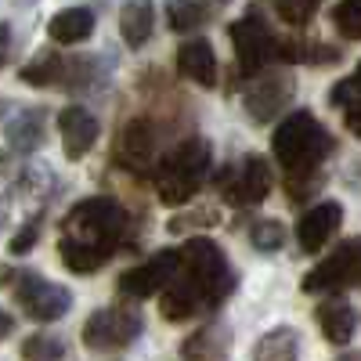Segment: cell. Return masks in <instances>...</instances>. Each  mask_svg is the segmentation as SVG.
<instances>
[{
    "label": "cell",
    "mask_w": 361,
    "mask_h": 361,
    "mask_svg": "<svg viewBox=\"0 0 361 361\" xmlns=\"http://www.w3.org/2000/svg\"><path fill=\"white\" fill-rule=\"evenodd\" d=\"M228 347H231L228 329L214 322L180 343V361H228Z\"/></svg>",
    "instance_id": "cell-16"
},
{
    "label": "cell",
    "mask_w": 361,
    "mask_h": 361,
    "mask_svg": "<svg viewBox=\"0 0 361 361\" xmlns=\"http://www.w3.org/2000/svg\"><path fill=\"white\" fill-rule=\"evenodd\" d=\"M156 152V137H152V123L148 119H130V123L119 130V145H116V156L123 163V170L141 173L148 163H152Z\"/></svg>",
    "instance_id": "cell-14"
},
{
    "label": "cell",
    "mask_w": 361,
    "mask_h": 361,
    "mask_svg": "<svg viewBox=\"0 0 361 361\" xmlns=\"http://www.w3.org/2000/svg\"><path fill=\"white\" fill-rule=\"evenodd\" d=\"M180 275V250H159L148 264L130 267L123 279H119V293L145 300V296H156L163 289H170Z\"/></svg>",
    "instance_id": "cell-8"
},
{
    "label": "cell",
    "mask_w": 361,
    "mask_h": 361,
    "mask_svg": "<svg viewBox=\"0 0 361 361\" xmlns=\"http://www.w3.org/2000/svg\"><path fill=\"white\" fill-rule=\"evenodd\" d=\"M166 22H170L173 33H192V29H199L206 22V8L199 4V0H170Z\"/></svg>",
    "instance_id": "cell-24"
},
{
    "label": "cell",
    "mask_w": 361,
    "mask_h": 361,
    "mask_svg": "<svg viewBox=\"0 0 361 361\" xmlns=\"http://www.w3.org/2000/svg\"><path fill=\"white\" fill-rule=\"evenodd\" d=\"M214 163V148L206 137H185L156 170V195L163 206L188 202L206 180V170Z\"/></svg>",
    "instance_id": "cell-1"
},
{
    "label": "cell",
    "mask_w": 361,
    "mask_h": 361,
    "mask_svg": "<svg viewBox=\"0 0 361 361\" xmlns=\"http://www.w3.org/2000/svg\"><path fill=\"white\" fill-rule=\"evenodd\" d=\"M340 361H361V350H357V354H343Z\"/></svg>",
    "instance_id": "cell-35"
},
{
    "label": "cell",
    "mask_w": 361,
    "mask_h": 361,
    "mask_svg": "<svg viewBox=\"0 0 361 361\" xmlns=\"http://www.w3.org/2000/svg\"><path fill=\"white\" fill-rule=\"evenodd\" d=\"M329 102L333 105H350V102H361V66H357V73L354 76H347V80H340L333 90H329Z\"/></svg>",
    "instance_id": "cell-29"
},
{
    "label": "cell",
    "mask_w": 361,
    "mask_h": 361,
    "mask_svg": "<svg viewBox=\"0 0 361 361\" xmlns=\"http://www.w3.org/2000/svg\"><path fill=\"white\" fill-rule=\"evenodd\" d=\"M159 311H163L166 322H185V318H192V314L202 311V300H199L185 282H173V286L163 289V296H159Z\"/></svg>",
    "instance_id": "cell-21"
},
{
    "label": "cell",
    "mask_w": 361,
    "mask_h": 361,
    "mask_svg": "<svg viewBox=\"0 0 361 361\" xmlns=\"http://www.w3.org/2000/svg\"><path fill=\"white\" fill-rule=\"evenodd\" d=\"M18 4H33V0H18Z\"/></svg>",
    "instance_id": "cell-36"
},
{
    "label": "cell",
    "mask_w": 361,
    "mask_h": 361,
    "mask_svg": "<svg viewBox=\"0 0 361 361\" xmlns=\"http://www.w3.org/2000/svg\"><path fill=\"white\" fill-rule=\"evenodd\" d=\"M343 123H347V130H350L354 137H361V102L343 105Z\"/></svg>",
    "instance_id": "cell-31"
},
{
    "label": "cell",
    "mask_w": 361,
    "mask_h": 361,
    "mask_svg": "<svg viewBox=\"0 0 361 361\" xmlns=\"http://www.w3.org/2000/svg\"><path fill=\"white\" fill-rule=\"evenodd\" d=\"M11 329H15V318H11L4 307H0V340H4V336L11 333Z\"/></svg>",
    "instance_id": "cell-33"
},
{
    "label": "cell",
    "mask_w": 361,
    "mask_h": 361,
    "mask_svg": "<svg viewBox=\"0 0 361 361\" xmlns=\"http://www.w3.org/2000/svg\"><path fill=\"white\" fill-rule=\"evenodd\" d=\"M137 333H141V314L127 307H102L83 322V343L102 354L134 343Z\"/></svg>",
    "instance_id": "cell-6"
},
{
    "label": "cell",
    "mask_w": 361,
    "mask_h": 361,
    "mask_svg": "<svg viewBox=\"0 0 361 361\" xmlns=\"http://www.w3.org/2000/svg\"><path fill=\"white\" fill-rule=\"evenodd\" d=\"M22 357L25 361H62V340H54V336H29L22 343Z\"/></svg>",
    "instance_id": "cell-27"
},
{
    "label": "cell",
    "mask_w": 361,
    "mask_h": 361,
    "mask_svg": "<svg viewBox=\"0 0 361 361\" xmlns=\"http://www.w3.org/2000/svg\"><path fill=\"white\" fill-rule=\"evenodd\" d=\"M11 279H15V271L11 267H0V286H8Z\"/></svg>",
    "instance_id": "cell-34"
},
{
    "label": "cell",
    "mask_w": 361,
    "mask_h": 361,
    "mask_svg": "<svg viewBox=\"0 0 361 361\" xmlns=\"http://www.w3.org/2000/svg\"><path fill=\"white\" fill-rule=\"evenodd\" d=\"M333 25L343 40H361V0H340L333 8Z\"/></svg>",
    "instance_id": "cell-25"
},
{
    "label": "cell",
    "mask_w": 361,
    "mask_h": 361,
    "mask_svg": "<svg viewBox=\"0 0 361 361\" xmlns=\"http://www.w3.org/2000/svg\"><path fill=\"white\" fill-rule=\"evenodd\" d=\"M231 44H235V58H238V66H243V73H250V76H257L271 58H275L279 51V40L271 37V29H267V22L257 15V11H250V15H243L235 25H231Z\"/></svg>",
    "instance_id": "cell-7"
},
{
    "label": "cell",
    "mask_w": 361,
    "mask_h": 361,
    "mask_svg": "<svg viewBox=\"0 0 361 361\" xmlns=\"http://www.w3.org/2000/svg\"><path fill=\"white\" fill-rule=\"evenodd\" d=\"M156 29V8L152 0H127L119 11V33H123L127 47H145Z\"/></svg>",
    "instance_id": "cell-17"
},
{
    "label": "cell",
    "mask_w": 361,
    "mask_h": 361,
    "mask_svg": "<svg viewBox=\"0 0 361 361\" xmlns=\"http://www.w3.org/2000/svg\"><path fill=\"white\" fill-rule=\"evenodd\" d=\"M340 221H343V206L340 202H318L311 206L304 217L296 224V243L304 253H322V246L340 231Z\"/></svg>",
    "instance_id": "cell-12"
},
{
    "label": "cell",
    "mask_w": 361,
    "mask_h": 361,
    "mask_svg": "<svg viewBox=\"0 0 361 361\" xmlns=\"http://www.w3.org/2000/svg\"><path fill=\"white\" fill-rule=\"evenodd\" d=\"M271 8H275L279 18L289 22V25H307L311 15L318 11V0H271Z\"/></svg>",
    "instance_id": "cell-26"
},
{
    "label": "cell",
    "mask_w": 361,
    "mask_h": 361,
    "mask_svg": "<svg viewBox=\"0 0 361 361\" xmlns=\"http://www.w3.org/2000/svg\"><path fill=\"white\" fill-rule=\"evenodd\" d=\"M123 228H127V214L119 209V202L98 195V199H87V202L73 206V214L66 217L62 238L109 260L119 246V238H123Z\"/></svg>",
    "instance_id": "cell-2"
},
{
    "label": "cell",
    "mask_w": 361,
    "mask_h": 361,
    "mask_svg": "<svg viewBox=\"0 0 361 361\" xmlns=\"http://www.w3.org/2000/svg\"><path fill=\"white\" fill-rule=\"evenodd\" d=\"M37 238H40V217H29V221L22 224V231L11 235V253H29Z\"/></svg>",
    "instance_id": "cell-30"
},
{
    "label": "cell",
    "mask_w": 361,
    "mask_h": 361,
    "mask_svg": "<svg viewBox=\"0 0 361 361\" xmlns=\"http://www.w3.org/2000/svg\"><path fill=\"white\" fill-rule=\"evenodd\" d=\"M8 145L18 148V152H33V148L44 145V112L25 109L18 116H11L8 123Z\"/></svg>",
    "instance_id": "cell-20"
},
{
    "label": "cell",
    "mask_w": 361,
    "mask_h": 361,
    "mask_svg": "<svg viewBox=\"0 0 361 361\" xmlns=\"http://www.w3.org/2000/svg\"><path fill=\"white\" fill-rule=\"evenodd\" d=\"M15 300L33 322H58L73 307L69 289H62L58 282H47L40 275H22V282H15Z\"/></svg>",
    "instance_id": "cell-9"
},
{
    "label": "cell",
    "mask_w": 361,
    "mask_h": 361,
    "mask_svg": "<svg viewBox=\"0 0 361 361\" xmlns=\"http://www.w3.org/2000/svg\"><path fill=\"white\" fill-rule=\"evenodd\" d=\"M58 130H62V148L69 159H83L98 141V119L80 105H69L58 112Z\"/></svg>",
    "instance_id": "cell-13"
},
{
    "label": "cell",
    "mask_w": 361,
    "mask_h": 361,
    "mask_svg": "<svg viewBox=\"0 0 361 361\" xmlns=\"http://www.w3.org/2000/svg\"><path fill=\"white\" fill-rule=\"evenodd\" d=\"M350 286H361V238L336 246L304 275V293H340Z\"/></svg>",
    "instance_id": "cell-5"
},
{
    "label": "cell",
    "mask_w": 361,
    "mask_h": 361,
    "mask_svg": "<svg viewBox=\"0 0 361 361\" xmlns=\"http://www.w3.org/2000/svg\"><path fill=\"white\" fill-rule=\"evenodd\" d=\"M271 195V166L264 156H246L231 173H224V199L235 206H257Z\"/></svg>",
    "instance_id": "cell-10"
},
{
    "label": "cell",
    "mask_w": 361,
    "mask_h": 361,
    "mask_svg": "<svg viewBox=\"0 0 361 361\" xmlns=\"http://www.w3.org/2000/svg\"><path fill=\"white\" fill-rule=\"evenodd\" d=\"M329 152H333V137L325 134V127L307 109H296L293 116H286L275 130V159L289 170V177L311 173Z\"/></svg>",
    "instance_id": "cell-3"
},
{
    "label": "cell",
    "mask_w": 361,
    "mask_h": 361,
    "mask_svg": "<svg viewBox=\"0 0 361 361\" xmlns=\"http://www.w3.org/2000/svg\"><path fill=\"white\" fill-rule=\"evenodd\" d=\"M47 33H51L54 44H83L94 33V15L87 8H66L47 22Z\"/></svg>",
    "instance_id": "cell-18"
},
{
    "label": "cell",
    "mask_w": 361,
    "mask_h": 361,
    "mask_svg": "<svg viewBox=\"0 0 361 361\" xmlns=\"http://www.w3.org/2000/svg\"><path fill=\"white\" fill-rule=\"evenodd\" d=\"M66 76V62H62V54L58 51H40L33 62H25L18 80L29 83V87H51L54 80H62Z\"/></svg>",
    "instance_id": "cell-22"
},
{
    "label": "cell",
    "mask_w": 361,
    "mask_h": 361,
    "mask_svg": "<svg viewBox=\"0 0 361 361\" xmlns=\"http://www.w3.org/2000/svg\"><path fill=\"white\" fill-rule=\"evenodd\" d=\"M177 69L185 80L199 87H214L217 83V54L206 40H185L177 47Z\"/></svg>",
    "instance_id": "cell-15"
},
{
    "label": "cell",
    "mask_w": 361,
    "mask_h": 361,
    "mask_svg": "<svg viewBox=\"0 0 361 361\" xmlns=\"http://www.w3.org/2000/svg\"><path fill=\"white\" fill-rule=\"evenodd\" d=\"M253 361H296V333L293 329H271L257 343Z\"/></svg>",
    "instance_id": "cell-23"
},
{
    "label": "cell",
    "mask_w": 361,
    "mask_h": 361,
    "mask_svg": "<svg viewBox=\"0 0 361 361\" xmlns=\"http://www.w3.org/2000/svg\"><path fill=\"white\" fill-rule=\"evenodd\" d=\"M318 325H322V336H325L329 343L343 347V343L354 336L357 314L350 311V304H343V300H329V304L318 307Z\"/></svg>",
    "instance_id": "cell-19"
},
{
    "label": "cell",
    "mask_w": 361,
    "mask_h": 361,
    "mask_svg": "<svg viewBox=\"0 0 361 361\" xmlns=\"http://www.w3.org/2000/svg\"><path fill=\"white\" fill-rule=\"evenodd\" d=\"M250 243H253L257 250L271 253V250H279V246L286 243V228H282L279 221H257L253 231H250Z\"/></svg>",
    "instance_id": "cell-28"
},
{
    "label": "cell",
    "mask_w": 361,
    "mask_h": 361,
    "mask_svg": "<svg viewBox=\"0 0 361 361\" xmlns=\"http://www.w3.org/2000/svg\"><path fill=\"white\" fill-rule=\"evenodd\" d=\"M177 282H185L202 300V311L217 307L221 300L231 293V286H235L231 267H228L221 246L209 243V238H188L185 243V250H180V275H177Z\"/></svg>",
    "instance_id": "cell-4"
},
{
    "label": "cell",
    "mask_w": 361,
    "mask_h": 361,
    "mask_svg": "<svg viewBox=\"0 0 361 361\" xmlns=\"http://www.w3.org/2000/svg\"><path fill=\"white\" fill-rule=\"evenodd\" d=\"M8 44H11V25L0 22V66H4V58H8Z\"/></svg>",
    "instance_id": "cell-32"
},
{
    "label": "cell",
    "mask_w": 361,
    "mask_h": 361,
    "mask_svg": "<svg viewBox=\"0 0 361 361\" xmlns=\"http://www.w3.org/2000/svg\"><path fill=\"white\" fill-rule=\"evenodd\" d=\"M293 98V80L286 73H257L246 87V112L257 123H271Z\"/></svg>",
    "instance_id": "cell-11"
}]
</instances>
